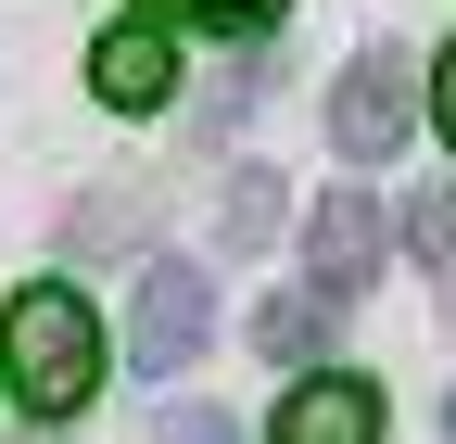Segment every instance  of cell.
<instances>
[{"label":"cell","mask_w":456,"mask_h":444,"mask_svg":"<svg viewBox=\"0 0 456 444\" xmlns=\"http://www.w3.org/2000/svg\"><path fill=\"white\" fill-rule=\"evenodd\" d=\"M89 89L114 102V115H152V102L178 89V51H165V26H102V51H89Z\"/></svg>","instance_id":"obj_5"},{"label":"cell","mask_w":456,"mask_h":444,"mask_svg":"<svg viewBox=\"0 0 456 444\" xmlns=\"http://www.w3.org/2000/svg\"><path fill=\"white\" fill-rule=\"evenodd\" d=\"M266 444H380V394H368L355 368H330V381H305V394L279 407Z\"/></svg>","instance_id":"obj_6"},{"label":"cell","mask_w":456,"mask_h":444,"mask_svg":"<svg viewBox=\"0 0 456 444\" xmlns=\"http://www.w3.org/2000/svg\"><path fill=\"white\" fill-rule=\"evenodd\" d=\"M140 13H191V26H216V38H266L279 0H140Z\"/></svg>","instance_id":"obj_9"},{"label":"cell","mask_w":456,"mask_h":444,"mask_svg":"<svg viewBox=\"0 0 456 444\" xmlns=\"http://www.w3.org/2000/svg\"><path fill=\"white\" fill-rule=\"evenodd\" d=\"M165 444H241V432H228L216 407H178V419H165Z\"/></svg>","instance_id":"obj_12"},{"label":"cell","mask_w":456,"mask_h":444,"mask_svg":"<svg viewBox=\"0 0 456 444\" xmlns=\"http://www.w3.org/2000/svg\"><path fill=\"white\" fill-rule=\"evenodd\" d=\"M330 343V292H279V305H254V356H279V368H305Z\"/></svg>","instance_id":"obj_7"},{"label":"cell","mask_w":456,"mask_h":444,"mask_svg":"<svg viewBox=\"0 0 456 444\" xmlns=\"http://www.w3.org/2000/svg\"><path fill=\"white\" fill-rule=\"evenodd\" d=\"M203 330H216V305H203V267H140V292H127V368L178 381V368L203 356Z\"/></svg>","instance_id":"obj_3"},{"label":"cell","mask_w":456,"mask_h":444,"mask_svg":"<svg viewBox=\"0 0 456 444\" xmlns=\"http://www.w3.org/2000/svg\"><path fill=\"white\" fill-rule=\"evenodd\" d=\"M368 280H380V203H368V191H330V203L305 216V292L355 305Z\"/></svg>","instance_id":"obj_4"},{"label":"cell","mask_w":456,"mask_h":444,"mask_svg":"<svg viewBox=\"0 0 456 444\" xmlns=\"http://www.w3.org/2000/svg\"><path fill=\"white\" fill-rule=\"evenodd\" d=\"M431 115H444V140H456V51L431 64Z\"/></svg>","instance_id":"obj_13"},{"label":"cell","mask_w":456,"mask_h":444,"mask_svg":"<svg viewBox=\"0 0 456 444\" xmlns=\"http://www.w3.org/2000/svg\"><path fill=\"white\" fill-rule=\"evenodd\" d=\"M419 102H431V77L406 64V51H355V64H342V89H330V140L355 152V165H380V152H406Z\"/></svg>","instance_id":"obj_2"},{"label":"cell","mask_w":456,"mask_h":444,"mask_svg":"<svg viewBox=\"0 0 456 444\" xmlns=\"http://www.w3.org/2000/svg\"><path fill=\"white\" fill-rule=\"evenodd\" d=\"M228 254H254V242H279V178L266 165H228V229H216Z\"/></svg>","instance_id":"obj_8"},{"label":"cell","mask_w":456,"mask_h":444,"mask_svg":"<svg viewBox=\"0 0 456 444\" xmlns=\"http://www.w3.org/2000/svg\"><path fill=\"white\" fill-rule=\"evenodd\" d=\"M406 242H419L431 267H456V191H444V178H431V191L406 203Z\"/></svg>","instance_id":"obj_10"},{"label":"cell","mask_w":456,"mask_h":444,"mask_svg":"<svg viewBox=\"0 0 456 444\" xmlns=\"http://www.w3.org/2000/svg\"><path fill=\"white\" fill-rule=\"evenodd\" d=\"M444 444H456V394H444Z\"/></svg>","instance_id":"obj_14"},{"label":"cell","mask_w":456,"mask_h":444,"mask_svg":"<svg viewBox=\"0 0 456 444\" xmlns=\"http://www.w3.org/2000/svg\"><path fill=\"white\" fill-rule=\"evenodd\" d=\"M0 368H13V394H26L38 419H77V407L102 394V317H89L64 280H26L13 317H0Z\"/></svg>","instance_id":"obj_1"},{"label":"cell","mask_w":456,"mask_h":444,"mask_svg":"<svg viewBox=\"0 0 456 444\" xmlns=\"http://www.w3.org/2000/svg\"><path fill=\"white\" fill-rule=\"evenodd\" d=\"M254 89H266L254 64H241V77H216V89H203V127H228V115H254Z\"/></svg>","instance_id":"obj_11"}]
</instances>
